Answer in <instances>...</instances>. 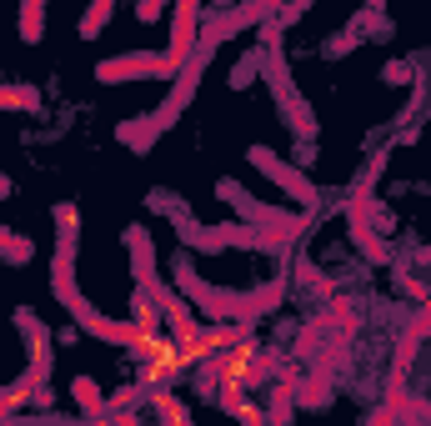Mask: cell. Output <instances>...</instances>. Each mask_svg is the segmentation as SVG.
<instances>
[{"label": "cell", "instance_id": "cell-1", "mask_svg": "<svg viewBox=\"0 0 431 426\" xmlns=\"http://www.w3.org/2000/svg\"><path fill=\"white\" fill-rule=\"evenodd\" d=\"M105 16H110V6H95V11H90V16L81 21V36H90V31H100V26H105Z\"/></svg>", "mask_w": 431, "mask_h": 426}, {"label": "cell", "instance_id": "cell-2", "mask_svg": "<svg viewBox=\"0 0 431 426\" xmlns=\"http://www.w3.org/2000/svg\"><path fill=\"white\" fill-rule=\"evenodd\" d=\"M36 31H41V6H26V36L36 41Z\"/></svg>", "mask_w": 431, "mask_h": 426}]
</instances>
